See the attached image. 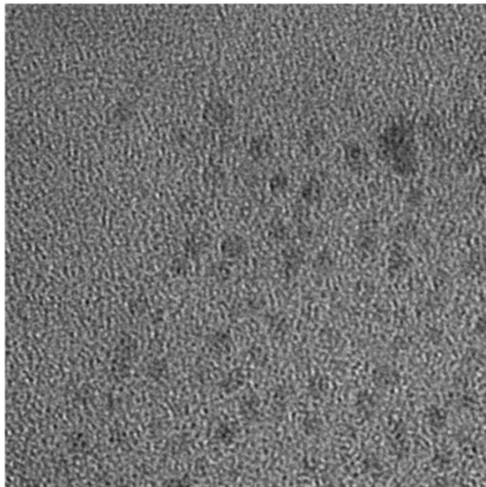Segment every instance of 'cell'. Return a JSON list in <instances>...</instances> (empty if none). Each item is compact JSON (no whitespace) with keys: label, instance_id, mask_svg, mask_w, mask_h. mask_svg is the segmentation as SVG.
<instances>
[{"label":"cell","instance_id":"cell-1","mask_svg":"<svg viewBox=\"0 0 486 487\" xmlns=\"http://www.w3.org/2000/svg\"><path fill=\"white\" fill-rule=\"evenodd\" d=\"M164 487H190L188 480L182 478H175L168 480Z\"/></svg>","mask_w":486,"mask_h":487}]
</instances>
